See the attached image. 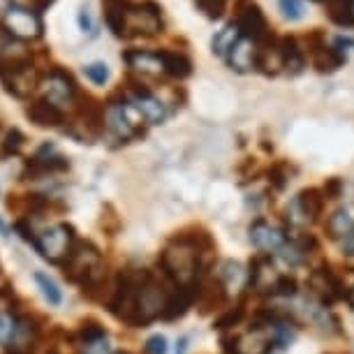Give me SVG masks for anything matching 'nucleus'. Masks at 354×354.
<instances>
[{"label": "nucleus", "instance_id": "1", "mask_svg": "<svg viewBox=\"0 0 354 354\" xmlns=\"http://www.w3.org/2000/svg\"><path fill=\"white\" fill-rule=\"evenodd\" d=\"M46 75L37 65V56L26 42L0 44V84L12 97H26Z\"/></svg>", "mask_w": 354, "mask_h": 354}, {"label": "nucleus", "instance_id": "2", "mask_svg": "<svg viewBox=\"0 0 354 354\" xmlns=\"http://www.w3.org/2000/svg\"><path fill=\"white\" fill-rule=\"evenodd\" d=\"M171 292L165 290L160 280L153 278L151 271H135V287H132V310L125 324L146 326L158 317H165Z\"/></svg>", "mask_w": 354, "mask_h": 354}, {"label": "nucleus", "instance_id": "3", "mask_svg": "<svg viewBox=\"0 0 354 354\" xmlns=\"http://www.w3.org/2000/svg\"><path fill=\"white\" fill-rule=\"evenodd\" d=\"M160 266L181 290H188L197 283L199 269H202L199 241L192 236H176L160 255Z\"/></svg>", "mask_w": 354, "mask_h": 354}, {"label": "nucleus", "instance_id": "4", "mask_svg": "<svg viewBox=\"0 0 354 354\" xmlns=\"http://www.w3.org/2000/svg\"><path fill=\"white\" fill-rule=\"evenodd\" d=\"M63 276L70 283L82 287L84 297L97 299L95 292H100V287L104 285V269L100 250L88 241H77L72 255L63 264Z\"/></svg>", "mask_w": 354, "mask_h": 354}, {"label": "nucleus", "instance_id": "5", "mask_svg": "<svg viewBox=\"0 0 354 354\" xmlns=\"http://www.w3.org/2000/svg\"><path fill=\"white\" fill-rule=\"evenodd\" d=\"M292 340L290 326L283 322L255 324L234 338V354H269L273 347H285Z\"/></svg>", "mask_w": 354, "mask_h": 354}, {"label": "nucleus", "instance_id": "6", "mask_svg": "<svg viewBox=\"0 0 354 354\" xmlns=\"http://www.w3.org/2000/svg\"><path fill=\"white\" fill-rule=\"evenodd\" d=\"M72 111H75V118H72L70 135L79 139L82 144L86 142L91 144L93 139L102 137L106 132V111L97 100H93L91 95L82 93Z\"/></svg>", "mask_w": 354, "mask_h": 354}, {"label": "nucleus", "instance_id": "7", "mask_svg": "<svg viewBox=\"0 0 354 354\" xmlns=\"http://www.w3.org/2000/svg\"><path fill=\"white\" fill-rule=\"evenodd\" d=\"M125 24H128V35L125 39L135 37H156L162 32V8L156 0H144V3H128L125 10Z\"/></svg>", "mask_w": 354, "mask_h": 354}, {"label": "nucleus", "instance_id": "8", "mask_svg": "<svg viewBox=\"0 0 354 354\" xmlns=\"http://www.w3.org/2000/svg\"><path fill=\"white\" fill-rule=\"evenodd\" d=\"M77 245V234L75 227L68 223L53 225L49 230H44L42 234H37V245L35 250L42 255L46 262L51 264H65V259L72 255Z\"/></svg>", "mask_w": 354, "mask_h": 354}, {"label": "nucleus", "instance_id": "9", "mask_svg": "<svg viewBox=\"0 0 354 354\" xmlns=\"http://www.w3.org/2000/svg\"><path fill=\"white\" fill-rule=\"evenodd\" d=\"M0 21H3L5 30H8L10 39H17V42H30V39H39L44 35L42 15L37 10L12 8L5 12Z\"/></svg>", "mask_w": 354, "mask_h": 354}, {"label": "nucleus", "instance_id": "10", "mask_svg": "<svg viewBox=\"0 0 354 354\" xmlns=\"http://www.w3.org/2000/svg\"><path fill=\"white\" fill-rule=\"evenodd\" d=\"M42 84H44V97L49 100V102L61 106V109L63 106H72V109H75L82 91H79L72 72H68L65 68H51L46 72V77L42 79Z\"/></svg>", "mask_w": 354, "mask_h": 354}, {"label": "nucleus", "instance_id": "11", "mask_svg": "<svg viewBox=\"0 0 354 354\" xmlns=\"http://www.w3.org/2000/svg\"><path fill=\"white\" fill-rule=\"evenodd\" d=\"M68 169H70L68 158L61 156L53 144H42L35 156L26 160L21 181H39L46 174H58V171H68Z\"/></svg>", "mask_w": 354, "mask_h": 354}, {"label": "nucleus", "instance_id": "12", "mask_svg": "<svg viewBox=\"0 0 354 354\" xmlns=\"http://www.w3.org/2000/svg\"><path fill=\"white\" fill-rule=\"evenodd\" d=\"M234 24H236V28H239V32H241L243 37L252 39L255 44H264V42H269V39L273 37L264 12L259 10L255 3H248L245 8L239 10Z\"/></svg>", "mask_w": 354, "mask_h": 354}, {"label": "nucleus", "instance_id": "13", "mask_svg": "<svg viewBox=\"0 0 354 354\" xmlns=\"http://www.w3.org/2000/svg\"><path fill=\"white\" fill-rule=\"evenodd\" d=\"M324 204V197L317 190H304L292 199V204L287 206V220L294 227H306L310 223H315V218L319 216Z\"/></svg>", "mask_w": 354, "mask_h": 354}, {"label": "nucleus", "instance_id": "14", "mask_svg": "<svg viewBox=\"0 0 354 354\" xmlns=\"http://www.w3.org/2000/svg\"><path fill=\"white\" fill-rule=\"evenodd\" d=\"M26 118L37 128H61L63 123H68L65 121V111L61 106L49 102L46 97L30 100L28 106H26Z\"/></svg>", "mask_w": 354, "mask_h": 354}, {"label": "nucleus", "instance_id": "15", "mask_svg": "<svg viewBox=\"0 0 354 354\" xmlns=\"http://www.w3.org/2000/svg\"><path fill=\"white\" fill-rule=\"evenodd\" d=\"M250 241L257 250L271 255V252H280L285 248L287 236L280 227L264 223V220H257V223L250 227Z\"/></svg>", "mask_w": 354, "mask_h": 354}, {"label": "nucleus", "instance_id": "16", "mask_svg": "<svg viewBox=\"0 0 354 354\" xmlns=\"http://www.w3.org/2000/svg\"><path fill=\"white\" fill-rule=\"evenodd\" d=\"M227 65L236 72H250L257 68L259 63V44H255L252 39L248 37H239L236 44L232 46L230 53L225 56Z\"/></svg>", "mask_w": 354, "mask_h": 354}, {"label": "nucleus", "instance_id": "17", "mask_svg": "<svg viewBox=\"0 0 354 354\" xmlns=\"http://www.w3.org/2000/svg\"><path fill=\"white\" fill-rule=\"evenodd\" d=\"M123 61L128 63L130 70L139 72V75H149V77L165 75V68H162V61H160L158 51L128 49V51H123Z\"/></svg>", "mask_w": 354, "mask_h": 354}, {"label": "nucleus", "instance_id": "18", "mask_svg": "<svg viewBox=\"0 0 354 354\" xmlns=\"http://www.w3.org/2000/svg\"><path fill=\"white\" fill-rule=\"evenodd\" d=\"M218 285L225 294H239L250 285V271L239 262H225L218 271Z\"/></svg>", "mask_w": 354, "mask_h": 354}, {"label": "nucleus", "instance_id": "19", "mask_svg": "<svg viewBox=\"0 0 354 354\" xmlns=\"http://www.w3.org/2000/svg\"><path fill=\"white\" fill-rule=\"evenodd\" d=\"M160 61H162L165 75L174 79H185L192 75V61L185 56L183 51H174V49H160L158 51Z\"/></svg>", "mask_w": 354, "mask_h": 354}, {"label": "nucleus", "instance_id": "20", "mask_svg": "<svg viewBox=\"0 0 354 354\" xmlns=\"http://www.w3.org/2000/svg\"><path fill=\"white\" fill-rule=\"evenodd\" d=\"M308 287H310V292L315 294V297H319L326 304L336 301V299L340 297V283L333 278L331 271H324V269L315 271L310 276V280H308Z\"/></svg>", "mask_w": 354, "mask_h": 354}, {"label": "nucleus", "instance_id": "21", "mask_svg": "<svg viewBox=\"0 0 354 354\" xmlns=\"http://www.w3.org/2000/svg\"><path fill=\"white\" fill-rule=\"evenodd\" d=\"M278 49H280V58H283L285 72H290V75H299L306 65V56H304V49L297 42V37H280Z\"/></svg>", "mask_w": 354, "mask_h": 354}, {"label": "nucleus", "instance_id": "22", "mask_svg": "<svg viewBox=\"0 0 354 354\" xmlns=\"http://www.w3.org/2000/svg\"><path fill=\"white\" fill-rule=\"evenodd\" d=\"M241 37V32H239L236 28V24H230V26H225L223 30H218V35L213 37V42H211V49L216 56L220 58H225L227 53H230V49L234 44H236V39Z\"/></svg>", "mask_w": 354, "mask_h": 354}, {"label": "nucleus", "instance_id": "23", "mask_svg": "<svg viewBox=\"0 0 354 354\" xmlns=\"http://www.w3.org/2000/svg\"><path fill=\"white\" fill-rule=\"evenodd\" d=\"M326 232L331 239H345L354 232V218L347 211H336L326 220Z\"/></svg>", "mask_w": 354, "mask_h": 354}, {"label": "nucleus", "instance_id": "24", "mask_svg": "<svg viewBox=\"0 0 354 354\" xmlns=\"http://www.w3.org/2000/svg\"><path fill=\"white\" fill-rule=\"evenodd\" d=\"M26 144V135L19 128H12L5 132L3 142H0V160H8V158H15L21 153Z\"/></svg>", "mask_w": 354, "mask_h": 354}, {"label": "nucleus", "instance_id": "25", "mask_svg": "<svg viewBox=\"0 0 354 354\" xmlns=\"http://www.w3.org/2000/svg\"><path fill=\"white\" fill-rule=\"evenodd\" d=\"M35 283H37V287H39V292H42V297L49 301L51 306H58L63 301V297H61V290H58V285L53 283V280L46 276V273H42V271H37L35 273Z\"/></svg>", "mask_w": 354, "mask_h": 354}, {"label": "nucleus", "instance_id": "26", "mask_svg": "<svg viewBox=\"0 0 354 354\" xmlns=\"http://www.w3.org/2000/svg\"><path fill=\"white\" fill-rule=\"evenodd\" d=\"M104 336H106V331H104V326L97 322V319H86V322L79 324V329H77L79 345L93 343V340H100V338H104Z\"/></svg>", "mask_w": 354, "mask_h": 354}, {"label": "nucleus", "instance_id": "27", "mask_svg": "<svg viewBox=\"0 0 354 354\" xmlns=\"http://www.w3.org/2000/svg\"><path fill=\"white\" fill-rule=\"evenodd\" d=\"M51 3L53 0H0V15H5L12 8H28V10H37L42 15Z\"/></svg>", "mask_w": 354, "mask_h": 354}, {"label": "nucleus", "instance_id": "28", "mask_svg": "<svg viewBox=\"0 0 354 354\" xmlns=\"http://www.w3.org/2000/svg\"><path fill=\"white\" fill-rule=\"evenodd\" d=\"M84 75H86V79H91V82L97 84V86H102V84L109 82V68H106L104 63H91V65H86Z\"/></svg>", "mask_w": 354, "mask_h": 354}, {"label": "nucleus", "instance_id": "29", "mask_svg": "<svg viewBox=\"0 0 354 354\" xmlns=\"http://www.w3.org/2000/svg\"><path fill=\"white\" fill-rule=\"evenodd\" d=\"M278 8L283 12L285 19L290 21H299L304 17V3L301 0H278Z\"/></svg>", "mask_w": 354, "mask_h": 354}, {"label": "nucleus", "instance_id": "30", "mask_svg": "<svg viewBox=\"0 0 354 354\" xmlns=\"http://www.w3.org/2000/svg\"><path fill=\"white\" fill-rule=\"evenodd\" d=\"M195 5L199 8V12H204L209 19H220L225 12L227 0H195Z\"/></svg>", "mask_w": 354, "mask_h": 354}, {"label": "nucleus", "instance_id": "31", "mask_svg": "<svg viewBox=\"0 0 354 354\" xmlns=\"http://www.w3.org/2000/svg\"><path fill=\"white\" fill-rule=\"evenodd\" d=\"M82 347V354H113L111 352V345H109V338H100V340H93V343H84L79 345Z\"/></svg>", "mask_w": 354, "mask_h": 354}, {"label": "nucleus", "instance_id": "32", "mask_svg": "<svg viewBox=\"0 0 354 354\" xmlns=\"http://www.w3.org/2000/svg\"><path fill=\"white\" fill-rule=\"evenodd\" d=\"M146 352L149 354H167V338L156 333V336H151L146 340Z\"/></svg>", "mask_w": 354, "mask_h": 354}, {"label": "nucleus", "instance_id": "33", "mask_svg": "<svg viewBox=\"0 0 354 354\" xmlns=\"http://www.w3.org/2000/svg\"><path fill=\"white\" fill-rule=\"evenodd\" d=\"M340 248H343L345 255L354 257V232L350 234V236H345V239H343V243H340Z\"/></svg>", "mask_w": 354, "mask_h": 354}, {"label": "nucleus", "instance_id": "34", "mask_svg": "<svg viewBox=\"0 0 354 354\" xmlns=\"http://www.w3.org/2000/svg\"><path fill=\"white\" fill-rule=\"evenodd\" d=\"M79 26H82V30H91L93 28V24H91V15H88V10H82V15H79Z\"/></svg>", "mask_w": 354, "mask_h": 354}, {"label": "nucleus", "instance_id": "35", "mask_svg": "<svg viewBox=\"0 0 354 354\" xmlns=\"http://www.w3.org/2000/svg\"><path fill=\"white\" fill-rule=\"evenodd\" d=\"M3 354H32L30 347H21V345H12V347H5Z\"/></svg>", "mask_w": 354, "mask_h": 354}, {"label": "nucleus", "instance_id": "36", "mask_svg": "<svg viewBox=\"0 0 354 354\" xmlns=\"http://www.w3.org/2000/svg\"><path fill=\"white\" fill-rule=\"evenodd\" d=\"M185 350H188V338H181V340H178L176 354H185Z\"/></svg>", "mask_w": 354, "mask_h": 354}, {"label": "nucleus", "instance_id": "37", "mask_svg": "<svg viewBox=\"0 0 354 354\" xmlns=\"http://www.w3.org/2000/svg\"><path fill=\"white\" fill-rule=\"evenodd\" d=\"M0 236H8V225L0 220Z\"/></svg>", "mask_w": 354, "mask_h": 354}, {"label": "nucleus", "instance_id": "38", "mask_svg": "<svg viewBox=\"0 0 354 354\" xmlns=\"http://www.w3.org/2000/svg\"><path fill=\"white\" fill-rule=\"evenodd\" d=\"M350 304H352V308H354V290L350 292Z\"/></svg>", "mask_w": 354, "mask_h": 354}, {"label": "nucleus", "instance_id": "39", "mask_svg": "<svg viewBox=\"0 0 354 354\" xmlns=\"http://www.w3.org/2000/svg\"><path fill=\"white\" fill-rule=\"evenodd\" d=\"M352 28H354V0H352Z\"/></svg>", "mask_w": 354, "mask_h": 354}, {"label": "nucleus", "instance_id": "40", "mask_svg": "<svg viewBox=\"0 0 354 354\" xmlns=\"http://www.w3.org/2000/svg\"><path fill=\"white\" fill-rule=\"evenodd\" d=\"M315 3H322V0H315Z\"/></svg>", "mask_w": 354, "mask_h": 354}, {"label": "nucleus", "instance_id": "41", "mask_svg": "<svg viewBox=\"0 0 354 354\" xmlns=\"http://www.w3.org/2000/svg\"><path fill=\"white\" fill-rule=\"evenodd\" d=\"M0 271H3V266H0Z\"/></svg>", "mask_w": 354, "mask_h": 354}]
</instances>
